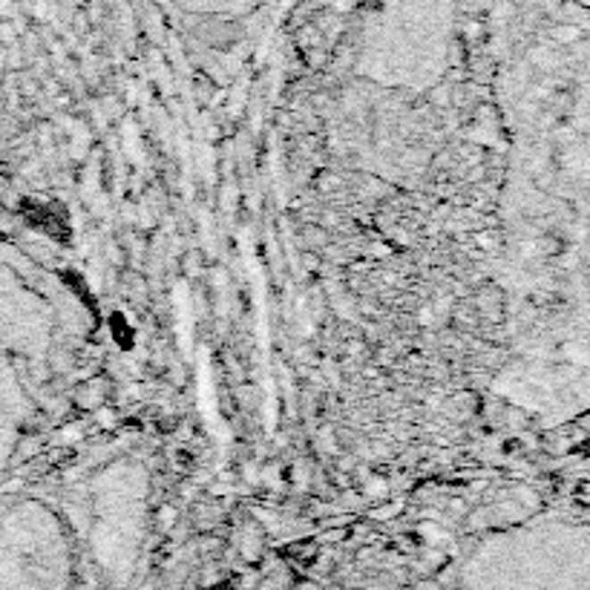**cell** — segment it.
<instances>
[{
	"label": "cell",
	"mask_w": 590,
	"mask_h": 590,
	"mask_svg": "<svg viewBox=\"0 0 590 590\" xmlns=\"http://www.w3.org/2000/svg\"><path fill=\"white\" fill-rule=\"evenodd\" d=\"M455 590L493 587L481 585V579L472 576L470 585H461ZM516 590H590V528L561 533V538L553 544V553L547 550L544 559L530 568V573L516 579Z\"/></svg>",
	"instance_id": "1"
}]
</instances>
